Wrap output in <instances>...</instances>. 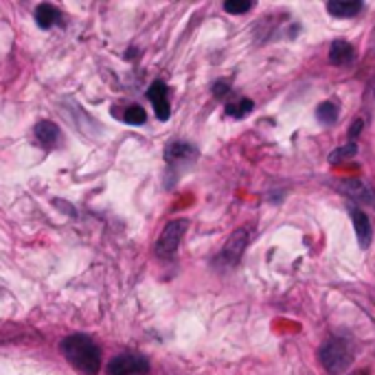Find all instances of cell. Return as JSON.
Segmentation results:
<instances>
[{
	"instance_id": "9a60e30c",
	"label": "cell",
	"mask_w": 375,
	"mask_h": 375,
	"mask_svg": "<svg viewBox=\"0 0 375 375\" xmlns=\"http://www.w3.org/2000/svg\"><path fill=\"white\" fill-rule=\"evenodd\" d=\"M358 154V143L354 140H349L347 145H342V148H338V150H334L332 154H329V163L332 165H340V163H347L349 158H354Z\"/></svg>"
},
{
	"instance_id": "30bf717a",
	"label": "cell",
	"mask_w": 375,
	"mask_h": 375,
	"mask_svg": "<svg viewBox=\"0 0 375 375\" xmlns=\"http://www.w3.org/2000/svg\"><path fill=\"white\" fill-rule=\"evenodd\" d=\"M351 220L356 226V237H358L360 248H369L373 242V226H371L369 215L360 207H351Z\"/></svg>"
},
{
	"instance_id": "d6986e66",
	"label": "cell",
	"mask_w": 375,
	"mask_h": 375,
	"mask_svg": "<svg viewBox=\"0 0 375 375\" xmlns=\"http://www.w3.org/2000/svg\"><path fill=\"white\" fill-rule=\"evenodd\" d=\"M230 93V83L228 81H215V86H213V95L215 97H226Z\"/></svg>"
},
{
	"instance_id": "6da1fadb",
	"label": "cell",
	"mask_w": 375,
	"mask_h": 375,
	"mask_svg": "<svg viewBox=\"0 0 375 375\" xmlns=\"http://www.w3.org/2000/svg\"><path fill=\"white\" fill-rule=\"evenodd\" d=\"M60 351L68 364L81 375H97L101 371V351L86 334H71L60 342Z\"/></svg>"
},
{
	"instance_id": "5b68a950",
	"label": "cell",
	"mask_w": 375,
	"mask_h": 375,
	"mask_svg": "<svg viewBox=\"0 0 375 375\" xmlns=\"http://www.w3.org/2000/svg\"><path fill=\"white\" fill-rule=\"evenodd\" d=\"M250 237H252V230L248 226L237 228L235 233L226 240L222 252L217 255V266H237L248 242H250Z\"/></svg>"
},
{
	"instance_id": "277c9868",
	"label": "cell",
	"mask_w": 375,
	"mask_h": 375,
	"mask_svg": "<svg viewBox=\"0 0 375 375\" xmlns=\"http://www.w3.org/2000/svg\"><path fill=\"white\" fill-rule=\"evenodd\" d=\"M108 375H148L150 373V360L143 358L140 354H119L114 356L108 366H106Z\"/></svg>"
},
{
	"instance_id": "7c38bea8",
	"label": "cell",
	"mask_w": 375,
	"mask_h": 375,
	"mask_svg": "<svg viewBox=\"0 0 375 375\" xmlns=\"http://www.w3.org/2000/svg\"><path fill=\"white\" fill-rule=\"evenodd\" d=\"M329 62L336 66H347L354 62V46L349 42L336 40L329 48Z\"/></svg>"
},
{
	"instance_id": "2e32d148",
	"label": "cell",
	"mask_w": 375,
	"mask_h": 375,
	"mask_svg": "<svg viewBox=\"0 0 375 375\" xmlns=\"http://www.w3.org/2000/svg\"><path fill=\"white\" fill-rule=\"evenodd\" d=\"M338 106L334 103V101H323L319 108H316V119H319L321 123H327V125H332V123H336V119H338Z\"/></svg>"
},
{
	"instance_id": "7a4b0ae2",
	"label": "cell",
	"mask_w": 375,
	"mask_h": 375,
	"mask_svg": "<svg viewBox=\"0 0 375 375\" xmlns=\"http://www.w3.org/2000/svg\"><path fill=\"white\" fill-rule=\"evenodd\" d=\"M321 362L327 369V373L338 375L344 369H349V364L354 362V351L351 344L344 338H332L321 347Z\"/></svg>"
},
{
	"instance_id": "5bb4252c",
	"label": "cell",
	"mask_w": 375,
	"mask_h": 375,
	"mask_svg": "<svg viewBox=\"0 0 375 375\" xmlns=\"http://www.w3.org/2000/svg\"><path fill=\"white\" fill-rule=\"evenodd\" d=\"M255 108V103L250 99H237V101H230L226 103V114L228 117H233V119H244L246 114H250Z\"/></svg>"
},
{
	"instance_id": "44dd1931",
	"label": "cell",
	"mask_w": 375,
	"mask_h": 375,
	"mask_svg": "<svg viewBox=\"0 0 375 375\" xmlns=\"http://www.w3.org/2000/svg\"><path fill=\"white\" fill-rule=\"evenodd\" d=\"M354 375H369L366 371H360V373H354Z\"/></svg>"
},
{
	"instance_id": "ffe728a7",
	"label": "cell",
	"mask_w": 375,
	"mask_h": 375,
	"mask_svg": "<svg viewBox=\"0 0 375 375\" xmlns=\"http://www.w3.org/2000/svg\"><path fill=\"white\" fill-rule=\"evenodd\" d=\"M362 128H364V121H362V119H356L354 125H351V130H349V138H351V143H354V138L362 132Z\"/></svg>"
},
{
	"instance_id": "8992f818",
	"label": "cell",
	"mask_w": 375,
	"mask_h": 375,
	"mask_svg": "<svg viewBox=\"0 0 375 375\" xmlns=\"http://www.w3.org/2000/svg\"><path fill=\"white\" fill-rule=\"evenodd\" d=\"M340 189L344 191V195H347L349 200H354L356 205L362 207H371L375 209V189L364 183L362 178H349V180H342Z\"/></svg>"
},
{
	"instance_id": "8fae6325",
	"label": "cell",
	"mask_w": 375,
	"mask_h": 375,
	"mask_svg": "<svg viewBox=\"0 0 375 375\" xmlns=\"http://www.w3.org/2000/svg\"><path fill=\"white\" fill-rule=\"evenodd\" d=\"M36 22L40 29H51V26H64V16L62 11L48 5V3H42L36 7Z\"/></svg>"
},
{
	"instance_id": "ac0fdd59",
	"label": "cell",
	"mask_w": 375,
	"mask_h": 375,
	"mask_svg": "<svg viewBox=\"0 0 375 375\" xmlns=\"http://www.w3.org/2000/svg\"><path fill=\"white\" fill-rule=\"evenodd\" d=\"M252 9V3H248V0H226L224 3V11L228 14H246Z\"/></svg>"
},
{
	"instance_id": "52a82bcc",
	"label": "cell",
	"mask_w": 375,
	"mask_h": 375,
	"mask_svg": "<svg viewBox=\"0 0 375 375\" xmlns=\"http://www.w3.org/2000/svg\"><path fill=\"white\" fill-rule=\"evenodd\" d=\"M195 156H197V150L187 140H174V143H169L165 150V160L169 167H180V165L193 163Z\"/></svg>"
},
{
	"instance_id": "ba28073f",
	"label": "cell",
	"mask_w": 375,
	"mask_h": 375,
	"mask_svg": "<svg viewBox=\"0 0 375 375\" xmlns=\"http://www.w3.org/2000/svg\"><path fill=\"white\" fill-rule=\"evenodd\" d=\"M148 99L152 101L154 110H156V117L158 121H167L171 117V106H169V88H167V83L156 79L152 86H150V91H148Z\"/></svg>"
},
{
	"instance_id": "e0dca14e",
	"label": "cell",
	"mask_w": 375,
	"mask_h": 375,
	"mask_svg": "<svg viewBox=\"0 0 375 375\" xmlns=\"http://www.w3.org/2000/svg\"><path fill=\"white\" fill-rule=\"evenodd\" d=\"M123 119L130 125H143V123L148 121V114H145V110H143L140 106H128L125 112H123Z\"/></svg>"
},
{
	"instance_id": "9c48e42d",
	"label": "cell",
	"mask_w": 375,
	"mask_h": 375,
	"mask_svg": "<svg viewBox=\"0 0 375 375\" xmlns=\"http://www.w3.org/2000/svg\"><path fill=\"white\" fill-rule=\"evenodd\" d=\"M34 138H36V143H38L40 148L53 150V148L60 145L62 132H60V128H57L53 121H40V123H36V128H34Z\"/></svg>"
},
{
	"instance_id": "3957f363",
	"label": "cell",
	"mask_w": 375,
	"mask_h": 375,
	"mask_svg": "<svg viewBox=\"0 0 375 375\" xmlns=\"http://www.w3.org/2000/svg\"><path fill=\"white\" fill-rule=\"evenodd\" d=\"M187 226H189V220H174L163 228V233L156 242V255L160 259H171L178 252V246L187 233Z\"/></svg>"
},
{
	"instance_id": "4fadbf2b",
	"label": "cell",
	"mask_w": 375,
	"mask_h": 375,
	"mask_svg": "<svg viewBox=\"0 0 375 375\" xmlns=\"http://www.w3.org/2000/svg\"><path fill=\"white\" fill-rule=\"evenodd\" d=\"M327 11L336 18H354L362 11V3L358 0H332L327 3Z\"/></svg>"
}]
</instances>
